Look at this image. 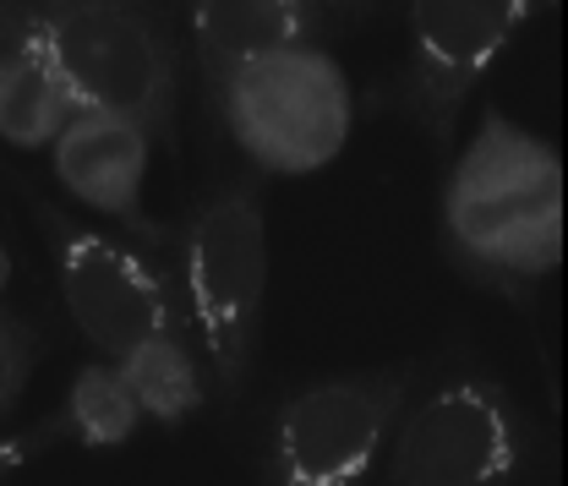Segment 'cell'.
<instances>
[{
    "mask_svg": "<svg viewBox=\"0 0 568 486\" xmlns=\"http://www.w3.org/2000/svg\"><path fill=\"white\" fill-rule=\"evenodd\" d=\"M50 11H104V6H148V0H33Z\"/></svg>",
    "mask_w": 568,
    "mask_h": 486,
    "instance_id": "17",
    "label": "cell"
},
{
    "mask_svg": "<svg viewBox=\"0 0 568 486\" xmlns=\"http://www.w3.org/2000/svg\"><path fill=\"white\" fill-rule=\"evenodd\" d=\"M301 6H312L323 22H334V17H372L383 0H301Z\"/></svg>",
    "mask_w": 568,
    "mask_h": 486,
    "instance_id": "16",
    "label": "cell"
},
{
    "mask_svg": "<svg viewBox=\"0 0 568 486\" xmlns=\"http://www.w3.org/2000/svg\"><path fill=\"white\" fill-rule=\"evenodd\" d=\"M22 28L44 67L55 71L71 110H104L138 121L153 142H175L181 99V44L148 6L104 11H50L17 0Z\"/></svg>",
    "mask_w": 568,
    "mask_h": 486,
    "instance_id": "4",
    "label": "cell"
},
{
    "mask_svg": "<svg viewBox=\"0 0 568 486\" xmlns=\"http://www.w3.org/2000/svg\"><path fill=\"white\" fill-rule=\"evenodd\" d=\"M50 421H55L61 443H77V448H121V443L138 437L142 411H138V399H132V388H126V377H121V366L104 361V355H93L88 366L71 372L67 394H61V411Z\"/></svg>",
    "mask_w": 568,
    "mask_h": 486,
    "instance_id": "13",
    "label": "cell"
},
{
    "mask_svg": "<svg viewBox=\"0 0 568 486\" xmlns=\"http://www.w3.org/2000/svg\"><path fill=\"white\" fill-rule=\"evenodd\" d=\"M547 6L552 0H410L405 67L383 88L377 110L416 126L432 148H448L470 93Z\"/></svg>",
    "mask_w": 568,
    "mask_h": 486,
    "instance_id": "7",
    "label": "cell"
},
{
    "mask_svg": "<svg viewBox=\"0 0 568 486\" xmlns=\"http://www.w3.org/2000/svg\"><path fill=\"white\" fill-rule=\"evenodd\" d=\"M230 142L263 175H317L355 132V88L323 39L263 50L219 77L209 93Z\"/></svg>",
    "mask_w": 568,
    "mask_h": 486,
    "instance_id": "5",
    "label": "cell"
},
{
    "mask_svg": "<svg viewBox=\"0 0 568 486\" xmlns=\"http://www.w3.org/2000/svg\"><path fill=\"white\" fill-rule=\"evenodd\" d=\"M39 334L22 323V317H0V421L17 411V399L28 394L33 372H39Z\"/></svg>",
    "mask_w": 568,
    "mask_h": 486,
    "instance_id": "14",
    "label": "cell"
},
{
    "mask_svg": "<svg viewBox=\"0 0 568 486\" xmlns=\"http://www.w3.org/2000/svg\"><path fill=\"white\" fill-rule=\"evenodd\" d=\"M6 284H11V252H6V241H0V295H6Z\"/></svg>",
    "mask_w": 568,
    "mask_h": 486,
    "instance_id": "18",
    "label": "cell"
},
{
    "mask_svg": "<svg viewBox=\"0 0 568 486\" xmlns=\"http://www.w3.org/2000/svg\"><path fill=\"white\" fill-rule=\"evenodd\" d=\"M115 366L138 399L142 421H153V426H186L209 405V366L181 317L142 334L138 345H126L115 355Z\"/></svg>",
    "mask_w": 568,
    "mask_h": 486,
    "instance_id": "12",
    "label": "cell"
},
{
    "mask_svg": "<svg viewBox=\"0 0 568 486\" xmlns=\"http://www.w3.org/2000/svg\"><path fill=\"white\" fill-rule=\"evenodd\" d=\"M437 252L470 290L530 306L564 263V159L487 104L437 181Z\"/></svg>",
    "mask_w": 568,
    "mask_h": 486,
    "instance_id": "1",
    "label": "cell"
},
{
    "mask_svg": "<svg viewBox=\"0 0 568 486\" xmlns=\"http://www.w3.org/2000/svg\"><path fill=\"white\" fill-rule=\"evenodd\" d=\"M50 170L71 203L126 230L142 252H164L175 241V230L148 213L153 138L138 121H121L104 110H71L67 126L50 138Z\"/></svg>",
    "mask_w": 568,
    "mask_h": 486,
    "instance_id": "9",
    "label": "cell"
},
{
    "mask_svg": "<svg viewBox=\"0 0 568 486\" xmlns=\"http://www.w3.org/2000/svg\"><path fill=\"white\" fill-rule=\"evenodd\" d=\"M192 22V50H197V77L203 93L219 88V77L263 50L323 39V17L301 0H186Z\"/></svg>",
    "mask_w": 568,
    "mask_h": 486,
    "instance_id": "10",
    "label": "cell"
},
{
    "mask_svg": "<svg viewBox=\"0 0 568 486\" xmlns=\"http://www.w3.org/2000/svg\"><path fill=\"white\" fill-rule=\"evenodd\" d=\"M175 306L219 399H241L257 366L268 301V209L252 175L213 186L175 230Z\"/></svg>",
    "mask_w": 568,
    "mask_h": 486,
    "instance_id": "2",
    "label": "cell"
},
{
    "mask_svg": "<svg viewBox=\"0 0 568 486\" xmlns=\"http://www.w3.org/2000/svg\"><path fill=\"white\" fill-rule=\"evenodd\" d=\"M22 198H28V213H33L44 246H50V269H55L71 323L93 345V355L115 361L126 345H138L142 334L181 317L175 279L153 263V252L126 246L121 235L71 219L61 203L39 198L33 186H22Z\"/></svg>",
    "mask_w": 568,
    "mask_h": 486,
    "instance_id": "8",
    "label": "cell"
},
{
    "mask_svg": "<svg viewBox=\"0 0 568 486\" xmlns=\"http://www.w3.org/2000/svg\"><path fill=\"white\" fill-rule=\"evenodd\" d=\"M50 448H61L55 421H39V426H28V432H17V437H0V482H6L11 470L33 465V459H39V454H50Z\"/></svg>",
    "mask_w": 568,
    "mask_h": 486,
    "instance_id": "15",
    "label": "cell"
},
{
    "mask_svg": "<svg viewBox=\"0 0 568 486\" xmlns=\"http://www.w3.org/2000/svg\"><path fill=\"white\" fill-rule=\"evenodd\" d=\"M67 115L71 99L33 50L17 0H0V142L17 153H44Z\"/></svg>",
    "mask_w": 568,
    "mask_h": 486,
    "instance_id": "11",
    "label": "cell"
},
{
    "mask_svg": "<svg viewBox=\"0 0 568 486\" xmlns=\"http://www.w3.org/2000/svg\"><path fill=\"white\" fill-rule=\"evenodd\" d=\"M536 416L487 361L426 355L383 448L377 486H514L536 465Z\"/></svg>",
    "mask_w": 568,
    "mask_h": 486,
    "instance_id": "3",
    "label": "cell"
},
{
    "mask_svg": "<svg viewBox=\"0 0 568 486\" xmlns=\"http://www.w3.org/2000/svg\"><path fill=\"white\" fill-rule=\"evenodd\" d=\"M422 372L426 355H399L295 388L263 448V486H361Z\"/></svg>",
    "mask_w": 568,
    "mask_h": 486,
    "instance_id": "6",
    "label": "cell"
}]
</instances>
